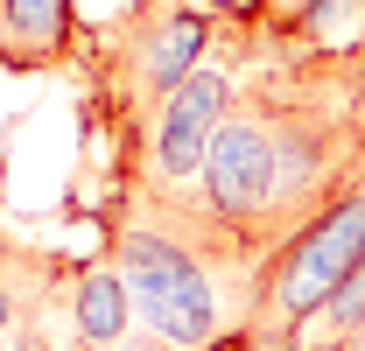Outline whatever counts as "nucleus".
I'll return each instance as SVG.
<instances>
[{
    "label": "nucleus",
    "mask_w": 365,
    "mask_h": 351,
    "mask_svg": "<svg viewBox=\"0 0 365 351\" xmlns=\"http://www.w3.org/2000/svg\"><path fill=\"white\" fill-rule=\"evenodd\" d=\"M0 63H7V0H0Z\"/></svg>",
    "instance_id": "9"
},
{
    "label": "nucleus",
    "mask_w": 365,
    "mask_h": 351,
    "mask_svg": "<svg viewBox=\"0 0 365 351\" xmlns=\"http://www.w3.org/2000/svg\"><path fill=\"white\" fill-rule=\"evenodd\" d=\"M239 71H246V49H239V7H232V14H218L211 56H204L176 85V98L155 113L134 169L120 176V183H134L148 197H197V169H204V155H211V141L225 127L232 98H239Z\"/></svg>",
    "instance_id": "3"
},
{
    "label": "nucleus",
    "mask_w": 365,
    "mask_h": 351,
    "mask_svg": "<svg viewBox=\"0 0 365 351\" xmlns=\"http://www.w3.org/2000/svg\"><path fill=\"white\" fill-rule=\"evenodd\" d=\"M218 14L190 0H134L120 21L98 29L91 49V127L113 141V183L134 169L155 113L176 98V85L211 56Z\"/></svg>",
    "instance_id": "2"
},
{
    "label": "nucleus",
    "mask_w": 365,
    "mask_h": 351,
    "mask_svg": "<svg viewBox=\"0 0 365 351\" xmlns=\"http://www.w3.org/2000/svg\"><path fill=\"white\" fill-rule=\"evenodd\" d=\"M63 316H71V330H78V345L85 351H120L134 337V288H127V274L113 253H98L91 267L71 274V295H63Z\"/></svg>",
    "instance_id": "4"
},
{
    "label": "nucleus",
    "mask_w": 365,
    "mask_h": 351,
    "mask_svg": "<svg viewBox=\"0 0 365 351\" xmlns=\"http://www.w3.org/2000/svg\"><path fill=\"white\" fill-rule=\"evenodd\" d=\"M14 351H85V345H78L71 316H63V337H56V330H49V302H43L29 323H21V330H14Z\"/></svg>",
    "instance_id": "7"
},
{
    "label": "nucleus",
    "mask_w": 365,
    "mask_h": 351,
    "mask_svg": "<svg viewBox=\"0 0 365 351\" xmlns=\"http://www.w3.org/2000/svg\"><path fill=\"white\" fill-rule=\"evenodd\" d=\"M120 351H190V345H169V337H155L148 323H134V337H127Z\"/></svg>",
    "instance_id": "8"
},
{
    "label": "nucleus",
    "mask_w": 365,
    "mask_h": 351,
    "mask_svg": "<svg viewBox=\"0 0 365 351\" xmlns=\"http://www.w3.org/2000/svg\"><path fill=\"white\" fill-rule=\"evenodd\" d=\"M239 98L197 169V211L267 267L365 183V49H317L239 7Z\"/></svg>",
    "instance_id": "1"
},
{
    "label": "nucleus",
    "mask_w": 365,
    "mask_h": 351,
    "mask_svg": "<svg viewBox=\"0 0 365 351\" xmlns=\"http://www.w3.org/2000/svg\"><path fill=\"white\" fill-rule=\"evenodd\" d=\"M78 36L71 0H7V63L14 71H49Z\"/></svg>",
    "instance_id": "5"
},
{
    "label": "nucleus",
    "mask_w": 365,
    "mask_h": 351,
    "mask_svg": "<svg viewBox=\"0 0 365 351\" xmlns=\"http://www.w3.org/2000/svg\"><path fill=\"white\" fill-rule=\"evenodd\" d=\"M0 351H14V337H0Z\"/></svg>",
    "instance_id": "10"
},
{
    "label": "nucleus",
    "mask_w": 365,
    "mask_h": 351,
    "mask_svg": "<svg viewBox=\"0 0 365 351\" xmlns=\"http://www.w3.org/2000/svg\"><path fill=\"white\" fill-rule=\"evenodd\" d=\"M78 267L49 260V253H21L0 239V337H14L43 302H56V281H71Z\"/></svg>",
    "instance_id": "6"
}]
</instances>
